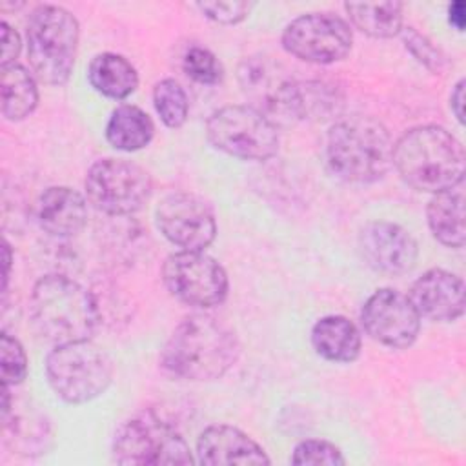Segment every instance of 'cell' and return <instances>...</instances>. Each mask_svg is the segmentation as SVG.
<instances>
[{"label": "cell", "instance_id": "cell-7", "mask_svg": "<svg viewBox=\"0 0 466 466\" xmlns=\"http://www.w3.org/2000/svg\"><path fill=\"white\" fill-rule=\"evenodd\" d=\"M113 461L126 466L195 462L182 433L155 411H142L116 430Z\"/></svg>", "mask_w": 466, "mask_h": 466}, {"label": "cell", "instance_id": "cell-24", "mask_svg": "<svg viewBox=\"0 0 466 466\" xmlns=\"http://www.w3.org/2000/svg\"><path fill=\"white\" fill-rule=\"evenodd\" d=\"M344 9L351 24L368 36L391 38L402 31L400 2H348Z\"/></svg>", "mask_w": 466, "mask_h": 466}, {"label": "cell", "instance_id": "cell-31", "mask_svg": "<svg viewBox=\"0 0 466 466\" xmlns=\"http://www.w3.org/2000/svg\"><path fill=\"white\" fill-rule=\"evenodd\" d=\"M0 31H2V67H5L11 64H16L22 42H20V35L7 22L0 24Z\"/></svg>", "mask_w": 466, "mask_h": 466}, {"label": "cell", "instance_id": "cell-21", "mask_svg": "<svg viewBox=\"0 0 466 466\" xmlns=\"http://www.w3.org/2000/svg\"><path fill=\"white\" fill-rule=\"evenodd\" d=\"M87 78L95 91L115 100L129 96L138 86L137 69L116 53L96 55L87 67Z\"/></svg>", "mask_w": 466, "mask_h": 466}, {"label": "cell", "instance_id": "cell-5", "mask_svg": "<svg viewBox=\"0 0 466 466\" xmlns=\"http://www.w3.org/2000/svg\"><path fill=\"white\" fill-rule=\"evenodd\" d=\"M78 20L60 5H38L27 20V58L35 76L49 86L66 84L78 49Z\"/></svg>", "mask_w": 466, "mask_h": 466}, {"label": "cell", "instance_id": "cell-8", "mask_svg": "<svg viewBox=\"0 0 466 466\" xmlns=\"http://www.w3.org/2000/svg\"><path fill=\"white\" fill-rule=\"evenodd\" d=\"M238 82L251 100L249 106L275 126H289L304 118L300 82L269 56H246L238 66Z\"/></svg>", "mask_w": 466, "mask_h": 466}, {"label": "cell", "instance_id": "cell-23", "mask_svg": "<svg viewBox=\"0 0 466 466\" xmlns=\"http://www.w3.org/2000/svg\"><path fill=\"white\" fill-rule=\"evenodd\" d=\"M38 104L35 75L20 64L2 67V115L18 122L29 116Z\"/></svg>", "mask_w": 466, "mask_h": 466}, {"label": "cell", "instance_id": "cell-10", "mask_svg": "<svg viewBox=\"0 0 466 466\" xmlns=\"http://www.w3.org/2000/svg\"><path fill=\"white\" fill-rule=\"evenodd\" d=\"M151 189L149 173L124 158L96 160L86 175L87 200L106 215L137 213L149 200Z\"/></svg>", "mask_w": 466, "mask_h": 466}, {"label": "cell", "instance_id": "cell-18", "mask_svg": "<svg viewBox=\"0 0 466 466\" xmlns=\"http://www.w3.org/2000/svg\"><path fill=\"white\" fill-rule=\"evenodd\" d=\"M87 222V202L73 187L53 186L38 198V224L53 237L76 235Z\"/></svg>", "mask_w": 466, "mask_h": 466}, {"label": "cell", "instance_id": "cell-17", "mask_svg": "<svg viewBox=\"0 0 466 466\" xmlns=\"http://www.w3.org/2000/svg\"><path fill=\"white\" fill-rule=\"evenodd\" d=\"M200 464H269L264 450L244 431L228 424L206 428L197 441Z\"/></svg>", "mask_w": 466, "mask_h": 466}, {"label": "cell", "instance_id": "cell-27", "mask_svg": "<svg viewBox=\"0 0 466 466\" xmlns=\"http://www.w3.org/2000/svg\"><path fill=\"white\" fill-rule=\"evenodd\" d=\"M0 370L2 386H16L27 375V357L22 344L9 333L0 337Z\"/></svg>", "mask_w": 466, "mask_h": 466}, {"label": "cell", "instance_id": "cell-14", "mask_svg": "<svg viewBox=\"0 0 466 466\" xmlns=\"http://www.w3.org/2000/svg\"><path fill=\"white\" fill-rule=\"evenodd\" d=\"M360 320L366 333L393 350L410 348L420 329V315L410 297L391 289H377L362 306Z\"/></svg>", "mask_w": 466, "mask_h": 466}, {"label": "cell", "instance_id": "cell-30", "mask_svg": "<svg viewBox=\"0 0 466 466\" xmlns=\"http://www.w3.org/2000/svg\"><path fill=\"white\" fill-rule=\"evenodd\" d=\"M197 7L218 24H238L244 20L253 4L251 2H198Z\"/></svg>", "mask_w": 466, "mask_h": 466}, {"label": "cell", "instance_id": "cell-25", "mask_svg": "<svg viewBox=\"0 0 466 466\" xmlns=\"http://www.w3.org/2000/svg\"><path fill=\"white\" fill-rule=\"evenodd\" d=\"M153 104L160 116V120L167 127H180L189 111L187 96L182 86L173 78H164L155 84L153 87Z\"/></svg>", "mask_w": 466, "mask_h": 466}, {"label": "cell", "instance_id": "cell-15", "mask_svg": "<svg viewBox=\"0 0 466 466\" xmlns=\"http://www.w3.org/2000/svg\"><path fill=\"white\" fill-rule=\"evenodd\" d=\"M359 248L370 268L388 275L411 271L419 255L415 238L402 226L382 220L370 222L362 228Z\"/></svg>", "mask_w": 466, "mask_h": 466}, {"label": "cell", "instance_id": "cell-12", "mask_svg": "<svg viewBox=\"0 0 466 466\" xmlns=\"http://www.w3.org/2000/svg\"><path fill=\"white\" fill-rule=\"evenodd\" d=\"M353 35L350 24L331 13H308L282 31V47L309 64H333L348 56Z\"/></svg>", "mask_w": 466, "mask_h": 466}, {"label": "cell", "instance_id": "cell-6", "mask_svg": "<svg viewBox=\"0 0 466 466\" xmlns=\"http://www.w3.org/2000/svg\"><path fill=\"white\" fill-rule=\"evenodd\" d=\"M46 377L53 391L69 404H84L102 395L113 380L109 355L91 340L55 346L46 359Z\"/></svg>", "mask_w": 466, "mask_h": 466}, {"label": "cell", "instance_id": "cell-9", "mask_svg": "<svg viewBox=\"0 0 466 466\" xmlns=\"http://www.w3.org/2000/svg\"><path fill=\"white\" fill-rule=\"evenodd\" d=\"M208 140L242 160H268L279 151L277 126L251 106H224L206 122Z\"/></svg>", "mask_w": 466, "mask_h": 466}, {"label": "cell", "instance_id": "cell-22", "mask_svg": "<svg viewBox=\"0 0 466 466\" xmlns=\"http://www.w3.org/2000/svg\"><path fill=\"white\" fill-rule=\"evenodd\" d=\"M153 133L155 126L149 115L131 104L113 109L106 126L107 142L120 151H138L146 147L151 142Z\"/></svg>", "mask_w": 466, "mask_h": 466}, {"label": "cell", "instance_id": "cell-20", "mask_svg": "<svg viewBox=\"0 0 466 466\" xmlns=\"http://www.w3.org/2000/svg\"><path fill=\"white\" fill-rule=\"evenodd\" d=\"M433 237L450 248L464 246V193L461 186L435 193L426 208Z\"/></svg>", "mask_w": 466, "mask_h": 466}, {"label": "cell", "instance_id": "cell-3", "mask_svg": "<svg viewBox=\"0 0 466 466\" xmlns=\"http://www.w3.org/2000/svg\"><path fill=\"white\" fill-rule=\"evenodd\" d=\"M35 331L55 346L89 340L100 313L95 297L76 280L64 275L42 277L29 299Z\"/></svg>", "mask_w": 466, "mask_h": 466}, {"label": "cell", "instance_id": "cell-26", "mask_svg": "<svg viewBox=\"0 0 466 466\" xmlns=\"http://www.w3.org/2000/svg\"><path fill=\"white\" fill-rule=\"evenodd\" d=\"M182 67L189 78L206 86H215L224 76V67L218 58L209 49L200 46H193L186 51Z\"/></svg>", "mask_w": 466, "mask_h": 466}, {"label": "cell", "instance_id": "cell-11", "mask_svg": "<svg viewBox=\"0 0 466 466\" xmlns=\"http://www.w3.org/2000/svg\"><path fill=\"white\" fill-rule=\"evenodd\" d=\"M162 280L180 302L195 308H213L228 297L224 268L204 251H177L162 264Z\"/></svg>", "mask_w": 466, "mask_h": 466}, {"label": "cell", "instance_id": "cell-28", "mask_svg": "<svg viewBox=\"0 0 466 466\" xmlns=\"http://www.w3.org/2000/svg\"><path fill=\"white\" fill-rule=\"evenodd\" d=\"M291 462L293 464H329V466H337V464H344L346 459L335 444H331L328 441H319V439H306V441H302L295 446L293 455H291Z\"/></svg>", "mask_w": 466, "mask_h": 466}, {"label": "cell", "instance_id": "cell-13", "mask_svg": "<svg viewBox=\"0 0 466 466\" xmlns=\"http://www.w3.org/2000/svg\"><path fill=\"white\" fill-rule=\"evenodd\" d=\"M160 233L186 251H204L217 235L211 208L191 193H171L160 200L155 211Z\"/></svg>", "mask_w": 466, "mask_h": 466}, {"label": "cell", "instance_id": "cell-1", "mask_svg": "<svg viewBox=\"0 0 466 466\" xmlns=\"http://www.w3.org/2000/svg\"><path fill=\"white\" fill-rule=\"evenodd\" d=\"M240 355L237 335L208 315L184 319L160 351L162 368L184 380H215L233 368Z\"/></svg>", "mask_w": 466, "mask_h": 466}, {"label": "cell", "instance_id": "cell-32", "mask_svg": "<svg viewBox=\"0 0 466 466\" xmlns=\"http://www.w3.org/2000/svg\"><path fill=\"white\" fill-rule=\"evenodd\" d=\"M462 106H464V78H461V80L453 86V91H451V95H450V107H451L453 115L457 116V120H459L461 124L464 122Z\"/></svg>", "mask_w": 466, "mask_h": 466}, {"label": "cell", "instance_id": "cell-29", "mask_svg": "<svg viewBox=\"0 0 466 466\" xmlns=\"http://www.w3.org/2000/svg\"><path fill=\"white\" fill-rule=\"evenodd\" d=\"M402 38H404V46L406 49L420 62L424 64L428 69L431 71H441L444 66V58L441 55V51L424 36L420 35L417 29L413 27H404L402 29Z\"/></svg>", "mask_w": 466, "mask_h": 466}, {"label": "cell", "instance_id": "cell-34", "mask_svg": "<svg viewBox=\"0 0 466 466\" xmlns=\"http://www.w3.org/2000/svg\"><path fill=\"white\" fill-rule=\"evenodd\" d=\"M4 291L7 288V279H9V268H11V249L9 244L4 240Z\"/></svg>", "mask_w": 466, "mask_h": 466}, {"label": "cell", "instance_id": "cell-19", "mask_svg": "<svg viewBox=\"0 0 466 466\" xmlns=\"http://www.w3.org/2000/svg\"><path fill=\"white\" fill-rule=\"evenodd\" d=\"M311 344L328 360L351 362L360 353V333L350 319L328 315L313 324Z\"/></svg>", "mask_w": 466, "mask_h": 466}, {"label": "cell", "instance_id": "cell-33", "mask_svg": "<svg viewBox=\"0 0 466 466\" xmlns=\"http://www.w3.org/2000/svg\"><path fill=\"white\" fill-rule=\"evenodd\" d=\"M448 15H450V22H451L459 31H462V27H464V4H462V2H453V4L448 7Z\"/></svg>", "mask_w": 466, "mask_h": 466}, {"label": "cell", "instance_id": "cell-4", "mask_svg": "<svg viewBox=\"0 0 466 466\" xmlns=\"http://www.w3.org/2000/svg\"><path fill=\"white\" fill-rule=\"evenodd\" d=\"M326 157L331 171L342 180L371 184L393 166V142L382 122L353 115L331 126Z\"/></svg>", "mask_w": 466, "mask_h": 466}, {"label": "cell", "instance_id": "cell-2", "mask_svg": "<svg viewBox=\"0 0 466 466\" xmlns=\"http://www.w3.org/2000/svg\"><path fill=\"white\" fill-rule=\"evenodd\" d=\"M393 166L408 186L435 195L462 184L464 149L444 127L417 126L393 144Z\"/></svg>", "mask_w": 466, "mask_h": 466}, {"label": "cell", "instance_id": "cell-16", "mask_svg": "<svg viewBox=\"0 0 466 466\" xmlns=\"http://www.w3.org/2000/svg\"><path fill=\"white\" fill-rule=\"evenodd\" d=\"M420 317L437 322H451L464 313V282L451 271L428 269L408 293Z\"/></svg>", "mask_w": 466, "mask_h": 466}]
</instances>
